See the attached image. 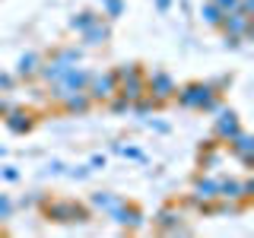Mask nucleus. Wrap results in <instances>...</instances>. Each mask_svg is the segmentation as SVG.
Listing matches in <instances>:
<instances>
[{
	"mask_svg": "<svg viewBox=\"0 0 254 238\" xmlns=\"http://www.w3.org/2000/svg\"><path fill=\"white\" fill-rule=\"evenodd\" d=\"M175 105L185 111H200V115H213L222 105V92L213 86V79H190V83L175 89Z\"/></svg>",
	"mask_w": 254,
	"mask_h": 238,
	"instance_id": "nucleus-1",
	"label": "nucleus"
},
{
	"mask_svg": "<svg viewBox=\"0 0 254 238\" xmlns=\"http://www.w3.org/2000/svg\"><path fill=\"white\" fill-rule=\"evenodd\" d=\"M42 216L48 222H58V226H83V222L92 219V210L89 203H79V200H70V197H45L38 203Z\"/></svg>",
	"mask_w": 254,
	"mask_h": 238,
	"instance_id": "nucleus-2",
	"label": "nucleus"
},
{
	"mask_svg": "<svg viewBox=\"0 0 254 238\" xmlns=\"http://www.w3.org/2000/svg\"><path fill=\"white\" fill-rule=\"evenodd\" d=\"M79 60H83V48L61 45V48H54V51H51V58H42V67H38V76L35 79H42L45 86H51L54 79L64 76V70H70Z\"/></svg>",
	"mask_w": 254,
	"mask_h": 238,
	"instance_id": "nucleus-3",
	"label": "nucleus"
},
{
	"mask_svg": "<svg viewBox=\"0 0 254 238\" xmlns=\"http://www.w3.org/2000/svg\"><path fill=\"white\" fill-rule=\"evenodd\" d=\"M108 216L118 229H124V232H140V229H146V210L133 200H124L115 213H108Z\"/></svg>",
	"mask_w": 254,
	"mask_h": 238,
	"instance_id": "nucleus-4",
	"label": "nucleus"
},
{
	"mask_svg": "<svg viewBox=\"0 0 254 238\" xmlns=\"http://www.w3.org/2000/svg\"><path fill=\"white\" fill-rule=\"evenodd\" d=\"M86 92H89L92 105H105V102L111 99V95L118 92V79H115V70H99L89 76V86H86Z\"/></svg>",
	"mask_w": 254,
	"mask_h": 238,
	"instance_id": "nucleus-5",
	"label": "nucleus"
},
{
	"mask_svg": "<svg viewBox=\"0 0 254 238\" xmlns=\"http://www.w3.org/2000/svg\"><path fill=\"white\" fill-rule=\"evenodd\" d=\"M0 121H3V127L13 133V137H26V133H32V130H35V124H38L35 121V111L22 108V105H10Z\"/></svg>",
	"mask_w": 254,
	"mask_h": 238,
	"instance_id": "nucleus-6",
	"label": "nucleus"
},
{
	"mask_svg": "<svg viewBox=\"0 0 254 238\" xmlns=\"http://www.w3.org/2000/svg\"><path fill=\"white\" fill-rule=\"evenodd\" d=\"M146 92L153 95V99H159V102H169L175 99V89H178V83H175V76L169 73V70H146Z\"/></svg>",
	"mask_w": 254,
	"mask_h": 238,
	"instance_id": "nucleus-7",
	"label": "nucleus"
},
{
	"mask_svg": "<svg viewBox=\"0 0 254 238\" xmlns=\"http://www.w3.org/2000/svg\"><path fill=\"white\" fill-rule=\"evenodd\" d=\"M222 149H226V153L232 156V159H238L245 169H251V165H254V133H248L245 127H242V130H238Z\"/></svg>",
	"mask_w": 254,
	"mask_h": 238,
	"instance_id": "nucleus-8",
	"label": "nucleus"
},
{
	"mask_svg": "<svg viewBox=\"0 0 254 238\" xmlns=\"http://www.w3.org/2000/svg\"><path fill=\"white\" fill-rule=\"evenodd\" d=\"M222 35H238V38H248L254 35V16L248 13H238V10H229L226 16H222V26H219Z\"/></svg>",
	"mask_w": 254,
	"mask_h": 238,
	"instance_id": "nucleus-9",
	"label": "nucleus"
},
{
	"mask_svg": "<svg viewBox=\"0 0 254 238\" xmlns=\"http://www.w3.org/2000/svg\"><path fill=\"white\" fill-rule=\"evenodd\" d=\"M185 216H181V210H175V206H162V210L156 213V219H153V229L156 232H162V235H185L188 229H185V222H181Z\"/></svg>",
	"mask_w": 254,
	"mask_h": 238,
	"instance_id": "nucleus-10",
	"label": "nucleus"
},
{
	"mask_svg": "<svg viewBox=\"0 0 254 238\" xmlns=\"http://www.w3.org/2000/svg\"><path fill=\"white\" fill-rule=\"evenodd\" d=\"M238 130H242V118H238L232 108H222V111H219V118L213 121V137H216L222 146H226V143L232 140Z\"/></svg>",
	"mask_w": 254,
	"mask_h": 238,
	"instance_id": "nucleus-11",
	"label": "nucleus"
},
{
	"mask_svg": "<svg viewBox=\"0 0 254 238\" xmlns=\"http://www.w3.org/2000/svg\"><path fill=\"white\" fill-rule=\"evenodd\" d=\"M58 105H61V111L67 118H83V115H89V111H92V99H89V92H86V89H76V92H67Z\"/></svg>",
	"mask_w": 254,
	"mask_h": 238,
	"instance_id": "nucleus-12",
	"label": "nucleus"
},
{
	"mask_svg": "<svg viewBox=\"0 0 254 238\" xmlns=\"http://www.w3.org/2000/svg\"><path fill=\"white\" fill-rule=\"evenodd\" d=\"M190 197H194V200H219V178H210V172L194 175V181H190Z\"/></svg>",
	"mask_w": 254,
	"mask_h": 238,
	"instance_id": "nucleus-13",
	"label": "nucleus"
},
{
	"mask_svg": "<svg viewBox=\"0 0 254 238\" xmlns=\"http://www.w3.org/2000/svg\"><path fill=\"white\" fill-rule=\"evenodd\" d=\"M79 38H83V48H102V45H108L111 42V22L102 16L99 22H92L89 29L79 32Z\"/></svg>",
	"mask_w": 254,
	"mask_h": 238,
	"instance_id": "nucleus-14",
	"label": "nucleus"
},
{
	"mask_svg": "<svg viewBox=\"0 0 254 238\" xmlns=\"http://www.w3.org/2000/svg\"><path fill=\"white\" fill-rule=\"evenodd\" d=\"M146 73H133V76H124V79H118V95L121 99H127L133 105L137 99H143L146 95V79H143Z\"/></svg>",
	"mask_w": 254,
	"mask_h": 238,
	"instance_id": "nucleus-15",
	"label": "nucleus"
},
{
	"mask_svg": "<svg viewBox=\"0 0 254 238\" xmlns=\"http://www.w3.org/2000/svg\"><path fill=\"white\" fill-rule=\"evenodd\" d=\"M124 203L121 194H111V190H92L89 194V210L92 213H115Z\"/></svg>",
	"mask_w": 254,
	"mask_h": 238,
	"instance_id": "nucleus-16",
	"label": "nucleus"
},
{
	"mask_svg": "<svg viewBox=\"0 0 254 238\" xmlns=\"http://www.w3.org/2000/svg\"><path fill=\"white\" fill-rule=\"evenodd\" d=\"M38 67H42V54L26 51L19 60H16L13 76H16V79H35V76H38Z\"/></svg>",
	"mask_w": 254,
	"mask_h": 238,
	"instance_id": "nucleus-17",
	"label": "nucleus"
},
{
	"mask_svg": "<svg viewBox=\"0 0 254 238\" xmlns=\"http://www.w3.org/2000/svg\"><path fill=\"white\" fill-rule=\"evenodd\" d=\"M99 19H102V13H99V10H79L76 16H70V19H67V29L79 35L83 29H89L92 22H99Z\"/></svg>",
	"mask_w": 254,
	"mask_h": 238,
	"instance_id": "nucleus-18",
	"label": "nucleus"
},
{
	"mask_svg": "<svg viewBox=\"0 0 254 238\" xmlns=\"http://www.w3.org/2000/svg\"><path fill=\"white\" fill-rule=\"evenodd\" d=\"M222 16H226V10H222V6L210 3V0H203V3H200V19H203V26L219 29V26H222Z\"/></svg>",
	"mask_w": 254,
	"mask_h": 238,
	"instance_id": "nucleus-19",
	"label": "nucleus"
},
{
	"mask_svg": "<svg viewBox=\"0 0 254 238\" xmlns=\"http://www.w3.org/2000/svg\"><path fill=\"white\" fill-rule=\"evenodd\" d=\"M95 3H99V13L105 16L108 22L121 19V16H124V10H127V3H124V0H95Z\"/></svg>",
	"mask_w": 254,
	"mask_h": 238,
	"instance_id": "nucleus-20",
	"label": "nucleus"
},
{
	"mask_svg": "<svg viewBox=\"0 0 254 238\" xmlns=\"http://www.w3.org/2000/svg\"><path fill=\"white\" fill-rule=\"evenodd\" d=\"M165 108V102H159V99H153V95H143V99H137V102H133V105H130V111H137V115L140 118H146V115H153V111H162Z\"/></svg>",
	"mask_w": 254,
	"mask_h": 238,
	"instance_id": "nucleus-21",
	"label": "nucleus"
},
{
	"mask_svg": "<svg viewBox=\"0 0 254 238\" xmlns=\"http://www.w3.org/2000/svg\"><path fill=\"white\" fill-rule=\"evenodd\" d=\"M111 153H115V156H124V159H133V162H146L143 149L133 146V143H111Z\"/></svg>",
	"mask_w": 254,
	"mask_h": 238,
	"instance_id": "nucleus-22",
	"label": "nucleus"
},
{
	"mask_svg": "<svg viewBox=\"0 0 254 238\" xmlns=\"http://www.w3.org/2000/svg\"><path fill=\"white\" fill-rule=\"evenodd\" d=\"M133 73H146V67H143V63H118L115 67V79H124V76H133Z\"/></svg>",
	"mask_w": 254,
	"mask_h": 238,
	"instance_id": "nucleus-23",
	"label": "nucleus"
},
{
	"mask_svg": "<svg viewBox=\"0 0 254 238\" xmlns=\"http://www.w3.org/2000/svg\"><path fill=\"white\" fill-rule=\"evenodd\" d=\"M13 213H16V200L10 194H0V222L13 219Z\"/></svg>",
	"mask_w": 254,
	"mask_h": 238,
	"instance_id": "nucleus-24",
	"label": "nucleus"
},
{
	"mask_svg": "<svg viewBox=\"0 0 254 238\" xmlns=\"http://www.w3.org/2000/svg\"><path fill=\"white\" fill-rule=\"evenodd\" d=\"M64 175H67L70 181H86L92 175V169H89V162H86V165H73V169H67Z\"/></svg>",
	"mask_w": 254,
	"mask_h": 238,
	"instance_id": "nucleus-25",
	"label": "nucleus"
},
{
	"mask_svg": "<svg viewBox=\"0 0 254 238\" xmlns=\"http://www.w3.org/2000/svg\"><path fill=\"white\" fill-rule=\"evenodd\" d=\"M45 197H48V194H42V190H32V194L19 197V203H16V206H22V210H29V206H38V203L45 200Z\"/></svg>",
	"mask_w": 254,
	"mask_h": 238,
	"instance_id": "nucleus-26",
	"label": "nucleus"
},
{
	"mask_svg": "<svg viewBox=\"0 0 254 238\" xmlns=\"http://www.w3.org/2000/svg\"><path fill=\"white\" fill-rule=\"evenodd\" d=\"M105 165H108V156H105V153H92V156H89V169H92V172H102Z\"/></svg>",
	"mask_w": 254,
	"mask_h": 238,
	"instance_id": "nucleus-27",
	"label": "nucleus"
},
{
	"mask_svg": "<svg viewBox=\"0 0 254 238\" xmlns=\"http://www.w3.org/2000/svg\"><path fill=\"white\" fill-rule=\"evenodd\" d=\"M13 86H16V76L0 70V92H13Z\"/></svg>",
	"mask_w": 254,
	"mask_h": 238,
	"instance_id": "nucleus-28",
	"label": "nucleus"
},
{
	"mask_svg": "<svg viewBox=\"0 0 254 238\" xmlns=\"http://www.w3.org/2000/svg\"><path fill=\"white\" fill-rule=\"evenodd\" d=\"M0 178L13 184V181H19V169H16V165H3V169H0Z\"/></svg>",
	"mask_w": 254,
	"mask_h": 238,
	"instance_id": "nucleus-29",
	"label": "nucleus"
},
{
	"mask_svg": "<svg viewBox=\"0 0 254 238\" xmlns=\"http://www.w3.org/2000/svg\"><path fill=\"white\" fill-rule=\"evenodd\" d=\"M222 45H226L229 51H238V48L245 45V38H238V35H222Z\"/></svg>",
	"mask_w": 254,
	"mask_h": 238,
	"instance_id": "nucleus-30",
	"label": "nucleus"
},
{
	"mask_svg": "<svg viewBox=\"0 0 254 238\" xmlns=\"http://www.w3.org/2000/svg\"><path fill=\"white\" fill-rule=\"evenodd\" d=\"M146 127H149V130H156V133H169L172 130L165 121H156V118H146Z\"/></svg>",
	"mask_w": 254,
	"mask_h": 238,
	"instance_id": "nucleus-31",
	"label": "nucleus"
},
{
	"mask_svg": "<svg viewBox=\"0 0 254 238\" xmlns=\"http://www.w3.org/2000/svg\"><path fill=\"white\" fill-rule=\"evenodd\" d=\"M67 172V165L61 162V159H51V162H48V169H45V175H64Z\"/></svg>",
	"mask_w": 254,
	"mask_h": 238,
	"instance_id": "nucleus-32",
	"label": "nucleus"
},
{
	"mask_svg": "<svg viewBox=\"0 0 254 238\" xmlns=\"http://www.w3.org/2000/svg\"><path fill=\"white\" fill-rule=\"evenodd\" d=\"M238 13H248V16H254V0H238V6H235Z\"/></svg>",
	"mask_w": 254,
	"mask_h": 238,
	"instance_id": "nucleus-33",
	"label": "nucleus"
},
{
	"mask_svg": "<svg viewBox=\"0 0 254 238\" xmlns=\"http://www.w3.org/2000/svg\"><path fill=\"white\" fill-rule=\"evenodd\" d=\"M210 3H216V6H222V10H235V6H238V0H210Z\"/></svg>",
	"mask_w": 254,
	"mask_h": 238,
	"instance_id": "nucleus-34",
	"label": "nucleus"
},
{
	"mask_svg": "<svg viewBox=\"0 0 254 238\" xmlns=\"http://www.w3.org/2000/svg\"><path fill=\"white\" fill-rule=\"evenodd\" d=\"M153 3H156V10H159V13L165 16V13L172 10V3H175V0H153Z\"/></svg>",
	"mask_w": 254,
	"mask_h": 238,
	"instance_id": "nucleus-35",
	"label": "nucleus"
},
{
	"mask_svg": "<svg viewBox=\"0 0 254 238\" xmlns=\"http://www.w3.org/2000/svg\"><path fill=\"white\" fill-rule=\"evenodd\" d=\"M6 108H10V99H6V95H3V92H0V118H3V115H6Z\"/></svg>",
	"mask_w": 254,
	"mask_h": 238,
	"instance_id": "nucleus-36",
	"label": "nucleus"
},
{
	"mask_svg": "<svg viewBox=\"0 0 254 238\" xmlns=\"http://www.w3.org/2000/svg\"><path fill=\"white\" fill-rule=\"evenodd\" d=\"M6 156V146H0V159H3Z\"/></svg>",
	"mask_w": 254,
	"mask_h": 238,
	"instance_id": "nucleus-37",
	"label": "nucleus"
}]
</instances>
